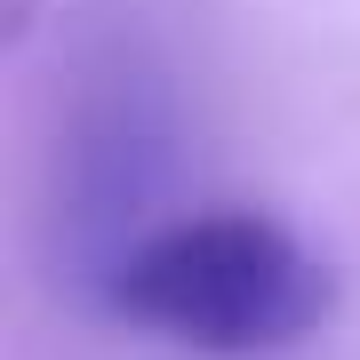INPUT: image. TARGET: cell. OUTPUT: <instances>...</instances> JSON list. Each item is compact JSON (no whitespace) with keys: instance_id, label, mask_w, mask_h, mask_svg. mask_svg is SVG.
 I'll return each mask as SVG.
<instances>
[{"instance_id":"obj_1","label":"cell","mask_w":360,"mask_h":360,"mask_svg":"<svg viewBox=\"0 0 360 360\" xmlns=\"http://www.w3.org/2000/svg\"><path fill=\"white\" fill-rule=\"evenodd\" d=\"M104 304L129 328L168 336L184 352L257 360V352L304 345L336 312V281L288 224L217 208V217L153 224L129 248H112Z\"/></svg>"}]
</instances>
